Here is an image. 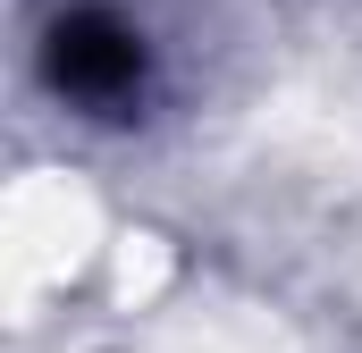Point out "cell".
<instances>
[{
    "mask_svg": "<svg viewBox=\"0 0 362 353\" xmlns=\"http://www.w3.org/2000/svg\"><path fill=\"white\" fill-rule=\"evenodd\" d=\"M42 76L59 101H76L85 118H135L144 109V85H152V51H144V34L118 17V8H68V17H51V34H42Z\"/></svg>",
    "mask_w": 362,
    "mask_h": 353,
    "instance_id": "cell-1",
    "label": "cell"
}]
</instances>
